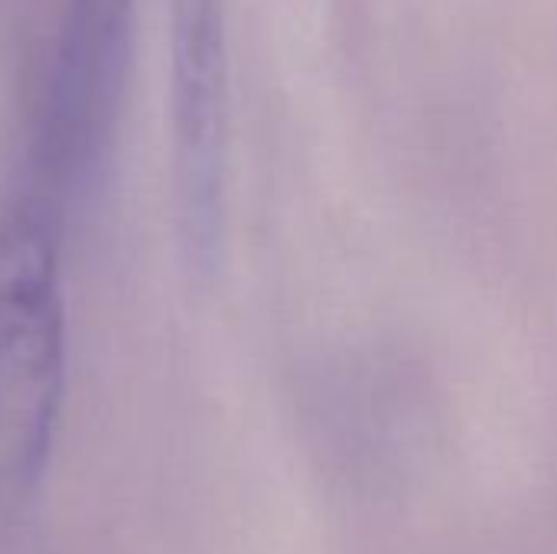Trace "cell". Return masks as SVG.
<instances>
[{"label":"cell","instance_id":"1","mask_svg":"<svg viewBox=\"0 0 557 554\" xmlns=\"http://www.w3.org/2000/svg\"><path fill=\"white\" fill-rule=\"evenodd\" d=\"M62 225L3 193L0 199V506L36 500L65 405Z\"/></svg>","mask_w":557,"mask_h":554},{"label":"cell","instance_id":"2","mask_svg":"<svg viewBox=\"0 0 557 554\" xmlns=\"http://www.w3.org/2000/svg\"><path fill=\"white\" fill-rule=\"evenodd\" d=\"M137 0H62L55 46L10 193L65 225L98 180L121 114Z\"/></svg>","mask_w":557,"mask_h":554},{"label":"cell","instance_id":"3","mask_svg":"<svg viewBox=\"0 0 557 554\" xmlns=\"http://www.w3.org/2000/svg\"><path fill=\"white\" fill-rule=\"evenodd\" d=\"M173 199L180 245L199 274L212 271L225 235L228 75L222 0H176L173 7Z\"/></svg>","mask_w":557,"mask_h":554}]
</instances>
